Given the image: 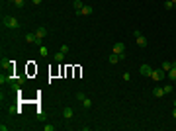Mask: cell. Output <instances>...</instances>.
<instances>
[{
	"mask_svg": "<svg viewBox=\"0 0 176 131\" xmlns=\"http://www.w3.org/2000/svg\"><path fill=\"white\" fill-rule=\"evenodd\" d=\"M2 26L8 27V29H18L20 27V22L14 18V16H4L2 18Z\"/></svg>",
	"mask_w": 176,
	"mask_h": 131,
	"instance_id": "1",
	"label": "cell"
},
{
	"mask_svg": "<svg viewBox=\"0 0 176 131\" xmlns=\"http://www.w3.org/2000/svg\"><path fill=\"white\" fill-rule=\"evenodd\" d=\"M151 80H155V82H161V80L166 78V72L163 71V69H153V72H151Z\"/></svg>",
	"mask_w": 176,
	"mask_h": 131,
	"instance_id": "2",
	"label": "cell"
},
{
	"mask_svg": "<svg viewBox=\"0 0 176 131\" xmlns=\"http://www.w3.org/2000/svg\"><path fill=\"white\" fill-rule=\"evenodd\" d=\"M92 12H94V8H92L90 4H84L82 10H76V16H90Z\"/></svg>",
	"mask_w": 176,
	"mask_h": 131,
	"instance_id": "3",
	"label": "cell"
},
{
	"mask_svg": "<svg viewBox=\"0 0 176 131\" xmlns=\"http://www.w3.org/2000/svg\"><path fill=\"white\" fill-rule=\"evenodd\" d=\"M139 72H141L143 76H147V78H149V76H151V72H153V69H151V67L147 65V63H145V65H141V67H139Z\"/></svg>",
	"mask_w": 176,
	"mask_h": 131,
	"instance_id": "4",
	"label": "cell"
},
{
	"mask_svg": "<svg viewBox=\"0 0 176 131\" xmlns=\"http://www.w3.org/2000/svg\"><path fill=\"white\" fill-rule=\"evenodd\" d=\"M114 53H117V55L125 53V43H123V41H117L116 45H114Z\"/></svg>",
	"mask_w": 176,
	"mask_h": 131,
	"instance_id": "5",
	"label": "cell"
},
{
	"mask_svg": "<svg viewBox=\"0 0 176 131\" xmlns=\"http://www.w3.org/2000/svg\"><path fill=\"white\" fill-rule=\"evenodd\" d=\"M24 39H26V43H37L39 37H37V33H32V32H29V33H26V37H24Z\"/></svg>",
	"mask_w": 176,
	"mask_h": 131,
	"instance_id": "6",
	"label": "cell"
},
{
	"mask_svg": "<svg viewBox=\"0 0 176 131\" xmlns=\"http://www.w3.org/2000/svg\"><path fill=\"white\" fill-rule=\"evenodd\" d=\"M153 96H155V98H163L164 96V88L163 86H155V88H153Z\"/></svg>",
	"mask_w": 176,
	"mask_h": 131,
	"instance_id": "7",
	"label": "cell"
},
{
	"mask_svg": "<svg viewBox=\"0 0 176 131\" xmlns=\"http://www.w3.org/2000/svg\"><path fill=\"white\" fill-rule=\"evenodd\" d=\"M135 39H137V45H139V47H147V37H145L143 33L135 35Z\"/></svg>",
	"mask_w": 176,
	"mask_h": 131,
	"instance_id": "8",
	"label": "cell"
},
{
	"mask_svg": "<svg viewBox=\"0 0 176 131\" xmlns=\"http://www.w3.org/2000/svg\"><path fill=\"white\" fill-rule=\"evenodd\" d=\"M63 118L65 119H72L74 118V110H72V108H65V110H63Z\"/></svg>",
	"mask_w": 176,
	"mask_h": 131,
	"instance_id": "9",
	"label": "cell"
},
{
	"mask_svg": "<svg viewBox=\"0 0 176 131\" xmlns=\"http://www.w3.org/2000/svg\"><path fill=\"white\" fill-rule=\"evenodd\" d=\"M108 61H110L111 65H117V63L121 61V57H119L117 53H114V51H111V55H110V57H108Z\"/></svg>",
	"mask_w": 176,
	"mask_h": 131,
	"instance_id": "10",
	"label": "cell"
},
{
	"mask_svg": "<svg viewBox=\"0 0 176 131\" xmlns=\"http://www.w3.org/2000/svg\"><path fill=\"white\" fill-rule=\"evenodd\" d=\"M35 33H37V37H41V39H43V37H45L49 32H47V27H45V26H41V27H37V29H35Z\"/></svg>",
	"mask_w": 176,
	"mask_h": 131,
	"instance_id": "11",
	"label": "cell"
},
{
	"mask_svg": "<svg viewBox=\"0 0 176 131\" xmlns=\"http://www.w3.org/2000/svg\"><path fill=\"white\" fill-rule=\"evenodd\" d=\"M53 59L57 61V63H63V61H65V53H63V51H57L55 55H53Z\"/></svg>",
	"mask_w": 176,
	"mask_h": 131,
	"instance_id": "12",
	"label": "cell"
},
{
	"mask_svg": "<svg viewBox=\"0 0 176 131\" xmlns=\"http://www.w3.org/2000/svg\"><path fill=\"white\" fill-rule=\"evenodd\" d=\"M161 69H163V71H164V72H168V71H170V69H172V61H164L163 65H161Z\"/></svg>",
	"mask_w": 176,
	"mask_h": 131,
	"instance_id": "13",
	"label": "cell"
},
{
	"mask_svg": "<svg viewBox=\"0 0 176 131\" xmlns=\"http://www.w3.org/2000/svg\"><path fill=\"white\" fill-rule=\"evenodd\" d=\"M166 78L168 80H176V69H170V71L166 72Z\"/></svg>",
	"mask_w": 176,
	"mask_h": 131,
	"instance_id": "14",
	"label": "cell"
},
{
	"mask_svg": "<svg viewBox=\"0 0 176 131\" xmlns=\"http://www.w3.org/2000/svg\"><path fill=\"white\" fill-rule=\"evenodd\" d=\"M163 88H164V94H172V92H174V86L170 84V82H168V84H164Z\"/></svg>",
	"mask_w": 176,
	"mask_h": 131,
	"instance_id": "15",
	"label": "cell"
},
{
	"mask_svg": "<svg viewBox=\"0 0 176 131\" xmlns=\"http://www.w3.org/2000/svg\"><path fill=\"white\" fill-rule=\"evenodd\" d=\"M72 6H74V10H82V0H72Z\"/></svg>",
	"mask_w": 176,
	"mask_h": 131,
	"instance_id": "16",
	"label": "cell"
},
{
	"mask_svg": "<svg viewBox=\"0 0 176 131\" xmlns=\"http://www.w3.org/2000/svg\"><path fill=\"white\" fill-rule=\"evenodd\" d=\"M39 53H41V57H49V49H47L45 45H41V47H39Z\"/></svg>",
	"mask_w": 176,
	"mask_h": 131,
	"instance_id": "17",
	"label": "cell"
},
{
	"mask_svg": "<svg viewBox=\"0 0 176 131\" xmlns=\"http://www.w3.org/2000/svg\"><path fill=\"white\" fill-rule=\"evenodd\" d=\"M82 106H84L86 110H90V108H92V100L90 98H84V100H82Z\"/></svg>",
	"mask_w": 176,
	"mask_h": 131,
	"instance_id": "18",
	"label": "cell"
},
{
	"mask_svg": "<svg viewBox=\"0 0 176 131\" xmlns=\"http://www.w3.org/2000/svg\"><path fill=\"white\" fill-rule=\"evenodd\" d=\"M174 4H172V0H164V10H172Z\"/></svg>",
	"mask_w": 176,
	"mask_h": 131,
	"instance_id": "19",
	"label": "cell"
},
{
	"mask_svg": "<svg viewBox=\"0 0 176 131\" xmlns=\"http://www.w3.org/2000/svg\"><path fill=\"white\" fill-rule=\"evenodd\" d=\"M14 6H16V8H24V6H26V0H16V2H14Z\"/></svg>",
	"mask_w": 176,
	"mask_h": 131,
	"instance_id": "20",
	"label": "cell"
},
{
	"mask_svg": "<svg viewBox=\"0 0 176 131\" xmlns=\"http://www.w3.org/2000/svg\"><path fill=\"white\" fill-rule=\"evenodd\" d=\"M59 51H63V53L67 55V53L71 51V47H69V45H61V49H59Z\"/></svg>",
	"mask_w": 176,
	"mask_h": 131,
	"instance_id": "21",
	"label": "cell"
},
{
	"mask_svg": "<svg viewBox=\"0 0 176 131\" xmlns=\"http://www.w3.org/2000/svg\"><path fill=\"white\" fill-rule=\"evenodd\" d=\"M86 98V96H84V94H82V92H76V100H78V102H82V100H84Z\"/></svg>",
	"mask_w": 176,
	"mask_h": 131,
	"instance_id": "22",
	"label": "cell"
},
{
	"mask_svg": "<svg viewBox=\"0 0 176 131\" xmlns=\"http://www.w3.org/2000/svg\"><path fill=\"white\" fill-rule=\"evenodd\" d=\"M123 80H125V82H129V80H131V76H129V72H123Z\"/></svg>",
	"mask_w": 176,
	"mask_h": 131,
	"instance_id": "23",
	"label": "cell"
},
{
	"mask_svg": "<svg viewBox=\"0 0 176 131\" xmlns=\"http://www.w3.org/2000/svg\"><path fill=\"white\" fill-rule=\"evenodd\" d=\"M43 129H45V131H53V129H55V125H43Z\"/></svg>",
	"mask_w": 176,
	"mask_h": 131,
	"instance_id": "24",
	"label": "cell"
},
{
	"mask_svg": "<svg viewBox=\"0 0 176 131\" xmlns=\"http://www.w3.org/2000/svg\"><path fill=\"white\" fill-rule=\"evenodd\" d=\"M33 4H35V6H39V4H41V2H43V0H32Z\"/></svg>",
	"mask_w": 176,
	"mask_h": 131,
	"instance_id": "25",
	"label": "cell"
},
{
	"mask_svg": "<svg viewBox=\"0 0 176 131\" xmlns=\"http://www.w3.org/2000/svg\"><path fill=\"white\" fill-rule=\"evenodd\" d=\"M172 118L176 119V108H174V110H172Z\"/></svg>",
	"mask_w": 176,
	"mask_h": 131,
	"instance_id": "26",
	"label": "cell"
},
{
	"mask_svg": "<svg viewBox=\"0 0 176 131\" xmlns=\"http://www.w3.org/2000/svg\"><path fill=\"white\" fill-rule=\"evenodd\" d=\"M6 2H12V4H14V2H16V0H6Z\"/></svg>",
	"mask_w": 176,
	"mask_h": 131,
	"instance_id": "27",
	"label": "cell"
},
{
	"mask_svg": "<svg viewBox=\"0 0 176 131\" xmlns=\"http://www.w3.org/2000/svg\"><path fill=\"white\" fill-rule=\"evenodd\" d=\"M172 4H174V6H176V0H172Z\"/></svg>",
	"mask_w": 176,
	"mask_h": 131,
	"instance_id": "28",
	"label": "cell"
}]
</instances>
